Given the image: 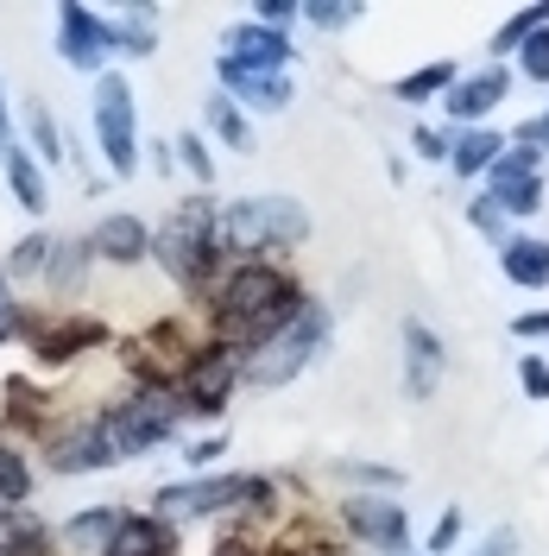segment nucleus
<instances>
[{
  "mask_svg": "<svg viewBox=\"0 0 549 556\" xmlns=\"http://www.w3.org/2000/svg\"><path fill=\"white\" fill-rule=\"evenodd\" d=\"M241 500H253L266 513L272 506V481H259V475H190V481H177V486H158L152 513L165 525L171 519H215V513H228Z\"/></svg>",
  "mask_w": 549,
  "mask_h": 556,
  "instance_id": "obj_6",
  "label": "nucleus"
},
{
  "mask_svg": "<svg viewBox=\"0 0 549 556\" xmlns=\"http://www.w3.org/2000/svg\"><path fill=\"white\" fill-rule=\"evenodd\" d=\"M7 184H13V197H20V208L26 215H44V172H38V159L26 152V146H7Z\"/></svg>",
  "mask_w": 549,
  "mask_h": 556,
  "instance_id": "obj_24",
  "label": "nucleus"
},
{
  "mask_svg": "<svg viewBox=\"0 0 549 556\" xmlns=\"http://www.w3.org/2000/svg\"><path fill=\"white\" fill-rule=\"evenodd\" d=\"M417 152H423V159H448V139L436 134V127H417V139H411Z\"/></svg>",
  "mask_w": 549,
  "mask_h": 556,
  "instance_id": "obj_44",
  "label": "nucleus"
},
{
  "mask_svg": "<svg viewBox=\"0 0 549 556\" xmlns=\"http://www.w3.org/2000/svg\"><path fill=\"white\" fill-rule=\"evenodd\" d=\"M518 64H524L531 83H549V26H537V33L518 45Z\"/></svg>",
  "mask_w": 549,
  "mask_h": 556,
  "instance_id": "obj_34",
  "label": "nucleus"
},
{
  "mask_svg": "<svg viewBox=\"0 0 549 556\" xmlns=\"http://www.w3.org/2000/svg\"><path fill=\"white\" fill-rule=\"evenodd\" d=\"M26 134H33V152L44 159V165H64V134H58V121H51L44 102L26 108Z\"/></svg>",
  "mask_w": 549,
  "mask_h": 556,
  "instance_id": "obj_29",
  "label": "nucleus"
},
{
  "mask_svg": "<svg viewBox=\"0 0 549 556\" xmlns=\"http://www.w3.org/2000/svg\"><path fill=\"white\" fill-rule=\"evenodd\" d=\"M58 51H64L69 70H82V76H102L107 51H114V26H107L95 7H58Z\"/></svg>",
  "mask_w": 549,
  "mask_h": 556,
  "instance_id": "obj_12",
  "label": "nucleus"
},
{
  "mask_svg": "<svg viewBox=\"0 0 549 556\" xmlns=\"http://www.w3.org/2000/svg\"><path fill=\"white\" fill-rule=\"evenodd\" d=\"M102 417H107V437H114L120 462L127 455H152L158 443H171V430L183 424V392L177 386H139L127 399H114Z\"/></svg>",
  "mask_w": 549,
  "mask_h": 556,
  "instance_id": "obj_5",
  "label": "nucleus"
},
{
  "mask_svg": "<svg viewBox=\"0 0 549 556\" xmlns=\"http://www.w3.org/2000/svg\"><path fill=\"white\" fill-rule=\"evenodd\" d=\"M221 247L234 253H272V247L309 241V208L297 197H241L234 208H221Z\"/></svg>",
  "mask_w": 549,
  "mask_h": 556,
  "instance_id": "obj_4",
  "label": "nucleus"
},
{
  "mask_svg": "<svg viewBox=\"0 0 549 556\" xmlns=\"http://www.w3.org/2000/svg\"><path fill=\"white\" fill-rule=\"evenodd\" d=\"M221 450H228V437H203V443H190V450H183V462H190V468H208Z\"/></svg>",
  "mask_w": 549,
  "mask_h": 556,
  "instance_id": "obj_42",
  "label": "nucleus"
},
{
  "mask_svg": "<svg viewBox=\"0 0 549 556\" xmlns=\"http://www.w3.org/2000/svg\"><path fill=\"white\" fill-rule=\"evenodd\" d=\"M486 197L506 208V215H537V203H544V184H537V177H518V184H506V190H486Z\"/></svg>",
  "mask_w": 549,
  "mask_h": 556,
  "instance_id": "obj_30",
  "label": "nucleus"
},
{
  "mask_svg": "<svg viewBox=\"0 0 549 556\" xmlns=\"http://www.w3.org/2000/svg\"><path fill=\"white\" fill-rule=\"evenodd\" d=\"M102 556H171V525L158 513H127Z\"/></svg>",
  "mask_w": 549,
  "mask_h": 556,
  "instance_id": "obj_18",
  "label": "nucleus"
},
{
  "mask_svg": "<svg viewBox=\"0 0 549 556\" xmlns=\"http://www.w3.org/2000/svg\"><path fill=\"white\" fill-rule=\"evenodd\" d=\"M208 127L228 139L234 152H253V127H246V114L234 108V96H208Z\"/></svg>",
  "mask_w": 549,
  "mask_h": 556,
  "instance_id": "obj_28",
  "label": "nucleus"
},
{
  "mask_svg": "<svg viewBox=\"0 0 549 556\" xmlns=\"http://www.w3.org/2000/svg\"><path fill=\"white\" fill-rule=\"evenodd\" d=\"M537 26H549V7H524V13H518L506 33H493V58H499V51H518V45L537 33Z\"/></svg>",
  "mask_w": 549,
  "mask_h": 556,
  "instance_id": "obj_32",
  "label": "nucleus"
},
{
  "mask_svg": "<svg viewBox=\"0 0 549 556\" xmlns=\"http://www.w3.org/2000/svg\"><path fill=\"white\" fill-rule=\"evenodd\" d=\"M499 159H506V139L486 134V127H468V134L455 139V159H448V165H455V177H481V172H493Z\"/></svg>",
  "mask_w": 549,
  "mask_h": 556,
  "instance_id": "obj_23",
  "label": "nucleus"
},
{
  "mask_svg": "<svg viewBox=\"0 0 549 556\" xmlns=\"http://www.w3.org/2000/svg\"><path fill=\"white\" fill-rule=\"evenodd\" d=\"M297 20L322 26V33H347V26L367 20V7H322V0H309V7H297Z\"/></svg>",
  "mask_w": 549,
  "mask_h": 556,
  "instance_id": "obj_31",
  "label": "nucleus"
},
{
  "mask_svg": "<svg viewBox=\"0 0 549 556\" xmlns=\"http://www.w3.org/2000/svg\"><path fill=\"white\" fill-rule=\"evenodd\" d=\"M89 253L107 260V266H139V260L152 253V228H145L139 215H102V222L89 228Z\"/></svg>",
  "mask_w": 549,
  "mask_h": 556,
  "instance_id": "obj_15",
  "label": "nucleus"
},
{
  "mask_svg": "<svg viewBox=\"0 0 549 556\" xmlns=\"http://www.w3.org/2000/svg\"><path fill=\"white\" fill-rule=\"evenodd\" d=\"M297 311H304V291L278 266H266V260L234 266V273L221 278V291H215V329H221L228 348H246V354L272 342Z\"/></svg>",
  "mask_w": 549,
  "mask_h": 556,
  "instance_id": "obj_1",
  "label": "nucleus"
},
{
  "mask_svg": "<svg viewBox=\"0 0 549 556\" xmlns=\"http://www.w3.org/2000/svg\"><path fill=\"white\" fill-rule=\"evenodd\" d=\"M241 367L246 354L228 342H208L190 354V367H183V412H203V417H221L228 412V399H234V386H241Z\"/></svg>",
  "mask_w": 549,
  "mask_h": 556,
  "instance_id": "obj_8",
  "label": "nucleus"
},
{
  "mask_svg": "<svg viewBox=\"0 0 549 556\" xmlns=\"http://www.w3.org/2000/svg\"><path fill=\"white\" fill-rule=\"evenodd\" d=\"M518 386H524L531 399H549V361H537V354H531V361L518 367Z\"/></svg>",
  "mask_w": 549,
  "mask_h": 556,
  "instance_id": "obj_40",
  "label": "nucleus"
},
{
  "mask_svg": "<svg viewBox=\"0 0 549 556\" xmlns=\"http://www.w3.org/2000/svg\"><path fill=\"white\" fill-rule=\"evenodd\" d=\"M512 336H518V342H549V311H524V316H512Z\"/></svg>",
  "mask_w": 549,
  "mask_h": 556,
  "instance_id": "obj_41",
  "label": "nucleus"
},
{
  "mask_svg": "<svg viewBox=\"0 0 549 556\" xmlns=\"http://www.w3.org/2000/svg\"><path fill=\"white\" fill-rule=\"evenodd\" d=\"M221 215L203 203V197H190V203H177V215L152 235V260L171 273V285L183 291H203L208 273H215V253H221V228H215Z\"/></svg>",
  "mask_w": 549,
  "mask_h": 556,
  "instance_id": "obj_3",
  "label": "nucleus"
},
{
  "mask_svg": "<svg viewBox=\"0 0 549 556\" xmlns=\"http://www.w3.org/2000/svg\"><path fill=\"white\" fill-rule=\"evenodd\" d=\"M221 45H228L221 58L234 70H246V76H284V64L297 58V45L284 33H272V26H234Z\"/></svg>",
  "mask_w": 549,
  "mask_h": 556,
  "instance_id": "obj_13",
  "label": "nucleus"
},
{
  "mask_svg": "<svg viewBox=\"0 0 549 556\" xmlns=\"http://www.w3.org/2000/svg\"><path fill=\"white\" fill-rule=\"evenodd\" d=\"M468 215H474V228H481V235H493V241L506 235V208L493 203V197H481V203L468 208Z\"/></svg>",
  "mask_w": 549,
  "mask_h": 556,
  "instance_id": "obj_39",
  "label": "nucleus"
},
{
  "mask_svg": "<svg viewBox=\"0 0 549 556\" xmlns=\"http://www.w3.org/2000/svg\"><path fill=\"white\" fill-rule=\"evenodd\" d=\"M114 462H120V450L107 437V417H82V424H69V430H58L44 443V468L51 475H95V468H114Z\"/></svg>",
  "mask_w": 549,
  "mask_h": 556,
  "instance_id": "obj_11",
  "label": "nucleus"
},
{
  "mask_svg": "<svg viewBox=\"0 0 549 556\" xmlns=\"http://www.w3.org/2000/svg\"><path fill=\"white\" fill-rule=\"evenodd\" d=\"M284 20H297V7H284V0H266V7H259V26H284Z\"/></svg>",
  "mask_w": 549,
  "mask_h": 556,
  "instance_id": "obj_45",
  "label": "nucleus"
},
{
  "mask_svg": "<svg viewBox=\"0 0 549 556\" xmlns=\"http://www.w3.org/2000/svg\"><path fill=\"white\" fill-rule=\"evenodd\" d=\"M221 83L241 89V102H253V108H284L291 102V83H284V76H246V70H234L228 58H221Z\"/></svg>",
  "mask_w": 549,
  "mask_h": 556,
  "instance_id": "obj_26",
  "label": "nucleus"
},
{
  "mask_svg": "<svg viewBox=\"0 0 549 556\" xmlns=\"http://www.w3.org/2000/svg\"><path fill=\"white\" fill-rule=\"evenodd\" d=\"M107 26H114V51L120 58H152L158 51V7H127Z\"/></svg>",
  "mask_w": 549,
  "mask_h": 556,
  "instance_id": "obj_22",
  "label": "nucleus"
},
{
  "mask_svg": "<svg viewBox=\"0 0 549 556\" xmlns=\"http://www.w3.org/2000/svg\"><path fill=\"white\" fill-rule=\"evenodd\" d=\"M58 531L38 525L33 513H0V556H51Z\"/></svg>",
  "mask_w": 549,
  "mask_h": 556,
  "instance_id": "obj_21",
  "label": "nucleus"
},
{
  "mask_svg": "<svg viewBox=\"0 0 549 556\" xmlns=\"http://www.w3.org/2000/svg\"><path fill=\"white\" fill-rule=\"evenodd\" d=\"M455 544H461V513L448 506L443 519H436V531H430V556H448Z\"/></svg>",
  "mask_w": 549,
  "mask_h": 556,
  "instance_id": "obj_38",
  "label": "nucleus"
},
{
  "mask_svg": "<svg viewBox=\"0 0 549 556\" xmlns=\"http://www.w3.org/2000/svg\"><path fill=\"white\" fill-rule=\"evenodd\" d=\"M26 329V316H20V298H13V285H7V273H0V342H13Z\"/></svg>",
  "mask_w": 549,
  "mask_h": 556,
  "instance_id": "obj_37",
  "label": "nucleus"
},
{
  "mask_svg": "<svg viewBox=\"0 0 549 556\" xmlns=\"http://www.w3.org/2000/svg\"><path fill=\"white\" fill-rule=\"evenodd\" d=\"M474 556H518V531H512V525H499V531H493Z\"/></svg>",
  "mask_w": 549,
  "mask_h": 556,
  "instance_id": "obj_43",
  "label": "nucleus"
},
{
  "mask_svg": "<svg viewBox=\"0 0 549 556\" xmlns=\"http://www.w3.org/2000/svg\"><path fill=\"white\" fill-rule=\"evenodd\" d=\"M120 506H89V513H76V519L58 531V544H69V551H82V556H102L107 544H114V531H120Z\"/></svg>",
  "mask_w": 549,
  "mask_h": 556,
  "instance_id": "obj_20",
  "label": "nucleus"
},
{
  "mask_svg": "<svg viewBox=\"0 0 549 556\" xmlns=\"http://www.w3.org/2000/svg\"><path fill=\"white\" fill-rule=\"evenodd\" d=\"M7 146H20V139H13V121H7V89H0V159H7Z\"/></svg>",
  "mask_w": 549,
  "mask_h": 556,
  "instance_id": "obj_46",
  "label": "nucleus"
},
{
  "mask_svg": "<svg viewBox=\"0 0 549 556\" xmlns=\"http://www.w3.org/2000/svg\"><path fill=\"white\" fill-rule=\"evenodd\" d=\"M95 146H102L107 172L133 177L139 172V114H133V83L102 70L95 76Z\"/></svg>",
  "mask_w": 549,
  "mask_h": 556,
  "instance_id": "obj_7",
  "label": "nucleus"
},
{
  "mask_svg": "<svg viewBox=\"0 0 549 556\" xmlns=\"http://www.w3.org/2000/svg\"><path fill=\"white\" fill-rule=\"evenodd\" d=\"M95 253H89V241H58L51 228H38V235H26V241L13 247V266H7V278H44V285H76L82 278V266H89Z\"/></svg>",
  "mask_w": 549,
  "mask_h": 556,
  "instance_id": "obj_9",
  "label": "nucleus"
},
{
  "mask_svg": "<svg viewBox=\"0 0 549 556\" xmlns=\"http://www.w3.org/2000/svg\"><path fill=\"white\" fill-rule=\"evenodd\" d=\"M329 336H335V316H329V304H322V298H304V311L291 316V323L278 329L272 342L246 354L241 380H246V386H259V392H272V386H291L297 374H309V367L322 361Z\"/></svg>",
  "mask_w": 549,
  "mask_h": 556,
  "instance_id": "obj_2",
  "label": "nucleus"
},
{
  "mask_svg": "<svg viewBox=\"0 0 549 556\" xmlns=\"http://www.w3.org/2000/svg\"><path fill=\"white\" fill-rule=\"evenodd\" d=\"M335 475L342 481H367V486H405L398 468H373V462H335Z\"/></svg>",
  "mask_w": 549,
  "mask_h": 556,
  "instance_id": "obj_36",
  "label": "nucleus"
},
{
  "mask_svg": "<svg viewBox=\"0 0 549 556\" xmlns=\"http://www.w3.org/2000/svg\"><path fill=\"white\" fill-rule=\"evenodd\" d=\"M342 525L379 556H405L411 551V519L398 500H379V493H347L342 500Z\"/></svg>",
  "mask_w": 549,
  "mask_h": 556,
  "instance_id": "obj_10",
  "label": "nucleus"
},
{
  "mask_svg": "<svg viewBox=\"0 0 549 556\" xmlns=\"http://www.w3.org/2000/svg\"><path fill=\"white\" fill-rule=\"evenodd\" d=\"M177 165H183V172L196 177V184H215V159H208V146L196 134H183L177 139Z\"/></svg>",
  "mask_w": 549,
  "mask_h": 556,
  "instance_id": "obj_35",
  "label": "nucleus"
},
{
  "mask_svg": "<svg viewBox=\"0 0 549 556\" xmlns=\"http://www.w3.org/2000/svg\"><path fill=\"white\" fill-rule=\"evenodd\" d=\"M102 342H107V323H95V316H64V323H44L33 336V354L44 367H64L82 348H102Z\"/></svg>",
  "mask_w": 549,
  "mask_h": 556,
  "instance_id": "obj_16",
  "label": "nucleus"
},
{
  "mask_svg": "<svg viewBox=\"0 0 549 556\" xmlns=\"http://www.w3.org/2000/svg\"><path fill=\"white\" fill-rule=\"evenodd\" d=\"M398 336H405V392L423 405V399H436V386H443L448 348L436 342V329H430V323H417V316L398 329Z\"/></svg>",
  "mask_w": 549,
  "mask_h": 556,
  "instance_id": "obj_14",
  "label": "nucleus"
},
{
  "mask_svg": "<svg viewBox=\"0 0 549 556\" xmlns=\"http://www.w3.org/2000/svg\"><path fill=\"white\" fill-rule=\"evenodd\" d=\"M455 83H461L455 64H423V70H411V76H398V83H392V96H398V102H436V96H443V102H448V89H455Z\"/></svg>",
  "mask_w": 549,
  "mask_h": 556,
  "instance_id": "obj_25",
  "label": "nucleus"
},
{
  "mask_svg": "<svg viewBox=\"0 0 549 556\" xmlns=\"http://www.w3.org/2000/svg\"><path fill=\"white\" fill-rule=\"evenodd\" d=\"M518 177H537V152H524V146H512V152L486 172V190H506V184H518Z\"/></svg>",
  "mask_w": 549,
  "mask_h": 556,
  "instance_id": "obj_33",
  "label": "nucleus"
},
{
  "mask_svg": "<svg viewBox=\"0 0 549 556\" xmlns=\"http://www.w3.org/2000/svg\"><path fill=\"white\" fill-rule=\"evenodd\" d=\"M26 500H33V468L20 450L0 443V513H26Z\"/></svg>",
  "mask_w": 549,
  "mask_h": 556,
  "instance_id": "obj_27",
  "label": "nucleus"
},
{
  "mask_svg": "<svg viewBox=\"0 0 549 556\" xmlns=\"http://www.w3.org/2000/svg\"><path fill=\"white\" fill-rule=\"evenodd\" d=\"M499 273L512 278L518 291H544L549 285V241H531V235L499 241Z\"/></svg>",
  "mask_w": 549,
  "mask_h": 556,
  "instance_id": "obj_19",
  "label": "nucleus"
},
{
  "mask_svg": "<svg viewBox=\"0 0 549 556\" xmlns=\"http://www.w3.org/2000/svg\"><path fill=\"white\" fill-rule=\"evenodd\" d=\"M506 96H512V76L499 64L481 70V76H461V83L448 89V121H468V127H474V121H486Z\"/></svg>",
  "mask_w": 549,
  "mask_h": 556,
  "instance_id": "obj_17",
  "label": "nucleus"
}]
</instances>
